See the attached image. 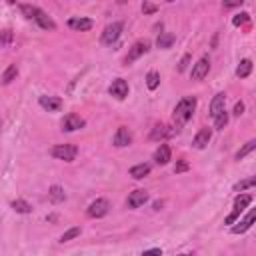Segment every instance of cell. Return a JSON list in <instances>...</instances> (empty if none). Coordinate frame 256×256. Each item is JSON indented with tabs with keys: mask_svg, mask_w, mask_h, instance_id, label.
I'll list each match as a JSON object with an SVG mask.
<instances>
[{
	"mask_svg": "<svg viewBox=\"0 0 256 256\" xmlns=\"http://www.w3.org/2000/svg\"><path fill=\"white\" fill-rule=\"evenodd\" d=\"M196 104H198V100L194 98V96H184V98L174 106L172 116H174L176 126H182L192 118V114H194V110H196Z\"/></svg>",
	"mask_w": 256,
	"mask_h": 256,
	"instance_id": "obj_1",
	"label": "cell"
},
{
	"mask_svg": "<svg viewBox=\"0 0 256 256\" xmlns=\"http://www.w3.org/2000/svg\"><path fill=\"white\" fill-rule=\"evenodd\" d=\"M50 154L56 158V160H64V162H72L78 154V148L74 144H56L52 146Z\"/></svg>",
	"mask_w": 256,
	"mask_h": 256,
	"instance_id": "obj_2",
	"label": "cell"
},
{
	"mask_svg": "<svg viewBox=\"0 0 256 256\" xmlns=\"http://www.w3.org/2000/svg\"><path fill=\"white\" fill-rule=\"evenodd\" d=\"M252 202V194H238L236 198H234V208H232V212L226 216V224H234L236 220H238V216L242 214V210L248 206Z\"/></svg>",
	"mask_w": 256,
	"mask_h": 256,
	"instance_id": "obj_3",
	"label": "cell"
},
{
	"mask_svg": "<svg viewBox=\"0 0 256 256\" xmlns=\"http://www.w3.org/2000/svg\"><path fill=\"white\" fill-rule=\"evenodd\" d=\"M122 28H124V24H122V22H112V24H108V26L104 28V32H102V36H100L102 44L112 46V44L120 38V34H122Z\"/></svg>",
	"mask_w": 256,
	"mask_h": 256,
	"instance_id": "obj_4",
	"label": "cell"
},
{
	"mask_svg": "<svg viewBox=\"0 0 256 256\" xmlns=\"http://www.w3.org/2000/svg\"><path fill=\"white\" fill-rule=\"evenodd\" d=\"M110 212V202L106 200V198H96L90 206H88V210H86V214L90 216V218H102V216H106Z\"/></svg>",
	"mask_w": 256,
	"mask_h": 256,
	"instance_id": "obj_5",
	"label": "cell"
},
{
	"mask_svg": "<svg viewBox=\"0 0 256 256\" xmlns=\"http://www.w3.org/2000/svg\"><path fill=\"white\" fill-rule=\"evenodd\" d=\"M148 50H150V42H148V40H138V42H134V44H132V48H130V50H128V54H126V58H124V62H126V64H132L134 60H138L140 56H144Z\"/></svg>",
	"mask_w": 256,
	"mask_h": 256,
	"instance_id": "obj_6",
	"label": "cell"
},
{
	"mask_svg": "<svg viewBox=\"0 0 256 256\" xmlns=\"http://www.w3.org/2000/svg\"><path fill=\"white\" fill-rule=\"evenodd\" d=\"M84 126H86V120L78 114H66L62 120V130H66V132H76Z\"/></svg>",
	"mask_w": 256,
	"mask_h": 256,
	"instance_id": "obj_7",
	"label": "cell"
},
{
	"mask_svg": "<svg viewBox=\"0 0 256 256\" xmlns=\"http://www.w3.org/2000/svg\"><path fill=\"white\" fill-rule=\"evenodd\" d=\"M148 192L144 190V188H138V190H134V192H130L128 194V198H126V204H128V208H140V206H144L146 202H148Z\"/></svg>",
	"mask_w": 256,
	"mask_h": 256,
	"instance_id": "obj_8",
	"label": "cell"
},
{
	"mask_svg": "<svg viewBox=\"0 0 256 256\" xmlns=\"http://www.w3.org/2000/svg\"><path fill=\"white\" fill-rule=\"evenodd\" d=\"M208 72H210V60H208V56H202L194 66H192L190 76H192V80H202L208 76Z\"/></svg>",
	"mask_w": 256,
	"mask_h": 256,
	"instance_id": "obj_9",
	"label": "cell"
},
{
	"mask_svg": "<svg viewBox=\"0 0 256 256\" xmlns=\"http://www.w3.org/2000/svg\"><path fill=\"white\" fill-rule=\"evenodd\" d=\"M32 20H34L42 30H56V22L38 6H34V14H32Z\"/></svg>",
	"mask_w": 256,
	"mask_h": 256,
	"instance_id": "obj_10",
	"label": "cell"
},
{
	"mask_svg": "<svg viewBox=\"0 0 256 256\" xmlns=\"http://www.w3.org/2000/svg\"><path fill=\"white\" fill-rule=\"evenodd\" d=\"M112 142H114V146H118V148H124V146H128V144H132V132L128 130L126 126H120L118 130H116V134H114V138H112Z\"/></svg>",
	"mask_w": 256,
	"mask_h": 256,
	"instance_id": "obj_11",
	"label": "cell"
},
{
	"mask_svg": "<svg viewBox=\"0 0 256 256\" xmlns=\"http://www.w3.org/2000/svg\"><path fill=\"white\" fill-rule=\"evenodd\" d=\"M224 110H226V94H224V92H218L214 98H212V102H210V116L216 118V116L222 114Z\"/></svg>",
	"mask_w": 256,
	"mask_h": 256,
	"instance_id": "obj_12",
	"label": "cell"
},
{
	"mask_svg": "<svg viewBox=\"0 0 256 256\" xmlns=\"http://www.w3.org/2000/svg\"><path fill=\"white\" fill-rule=\"evenodd\" d=\"M38 104L48 112H58L62 108V98L60 96H40Z\"/></svg>",
	"mask_w": 256,
	"mask_h": 256,
	"instance_id": "obj_13",
	"label": "cell"
},
{
	"mask_svg": "<svg viewBox=\"0 0 256 256\" xmlns=\"http://www.w3.org/2000/svg\"><path fill=\"white\" fill-rule=\"evenodd\" d=\"M110 94L114 96V98H118V100H124L126 96H128V82L124 80V78H116L112 84H110Z\"/></svg>",
	"mask_w": 256,
	"mask_h": 256,
	"instance_id": "obj_14",
	"label": "cell"
},
{
	"mask_svg": "<svg viewBox=\"0 0 256 256\" xmlns=\"http://www.w3.org/2000/svg\"><path fill=\"white\" fill-rule=\"evenodd\" d=\"M172 160V150H170V146L168 144H160L158 148H156V152H154V162L156 164H160V166H164V164H168Z\"/></svg>",
	"mask_w": 256,
	"mask_h": 256,
	"instance_id": "obj_15",
	"label": "cell"
},
{
	"mask_svg": "<svg viewBox=\"0 0 256 256\" xmlns=\"http://www.w3.org/2000/svg\"><path fill=\"white\" fill-rule=\"evenodd\" d=\"M210 138H212V130H210V128H200V130L196 132V136L192 138V146L198 148V150H202V148L208 146Z\"/></svg>",
	"mask_w": 256,
	"mask_h": 256,
	"instance_id": "obj_16",
	"label": "cell"
},
{
	"mask_svg": "<svg viewBox=\"0 0 256 256\" xmlns=\"http://www.w3.org/2000/svg\"><path fill=\"white\" fill-rule=\"evenodd\" d=\"M94 26V22L90 18H82V16H72L68 20V28L76 30V32H88Z\"/></svg>",
	"mask_w": 256,
	"mask_h": 256,
	"instance_id": "obj_17",
	"label": "cell"
},
{
	"mask_svg": "<svg viewBox=\"0 0 256 256\" xmlns=\"http://www.w3.org/2000/svg\"><path fill=\"white\" fill-rule=\"evenodd\" d=\"M254 216H256V212H254V208L244 216V220H240V222H234L236 226H232V234H244L250 226H252V222H254Z\"/></svg>",
	"mask_w": 256,
	"mask_h": 256,
	"instance_id": "obj_18",
	"label": "cell"
},
{
	"mask_svg": "<svg viewBox=\"0 0 256 256\" xmlns=\"http://www.w3.org/2000/svg\"><path fill=\"white\" fill-rule=\"evenodd\" d=\"M174 132H176L174 128L170 130V128H168V126H164V124H156V126L152 128V132H150V140H164V138L172 136Z\"/></svg>",
	"mask_w": 256,
	"mask_h": 256,
	"instance_id": "obj_19",
	"label": "cell"
},
{
	"mask_svg": "<svg viewBox=\"0 0 256 256\" xmlns=\"http://www.w3.org/2000/svg\"><path fill=\"white\" fill-rule=\"evenodd\" d=\"M48 200H50L52 204H60V202L66 200V192H64L62 186H52V188L48 190Z\"/></svg>",
	"mask_w": 256,
	"mask_h": 256,
	"instance_id": "obj_20",
	"label": "cell"
},
{
	"mask_svg": "<svg viewBox=\"0 0 256 256\" xmlns=\"http://www.w3.org/2000/svg\"><path fill=\"white\" fill-rule=\"evenodd\" d=\"M150 170H152L150 164H144V162H142V164H136V166L130 168V176H132L134 180H142V178H146V176L150 174Z\"/></svg>",
	"mask_w": 256,
	"mask_h": 256,
	"instance_id": "obj_21",
	"label": "cell"
},
{
	"mask_svg": "<svg viewBox=\"0 0 256 256\" xmlns=\"http://www.w3.org/2000/svg\"><path fill=\"white\" fill-rule=\"evenodd\" d=\"M174 42H176V36H174V34H170V32H160V36H158V40H156V46H158V48H170Z\"/></svg>",
	"mask_w": 256,
	"mask_h": 256,
	"instance_id": "obj_22",
	"label": "cell"
},
{
	"mask_svg": "<svg viewBox=\"0 0 256 256\" xmlns=\"http://www.w3.org/2000/svg\"><path fill=\"white\" fill-rule=\"evenodd\" d=\"M250 72H252V60H250V58L240 60L238 68H236V76H238V78H248Z\"/></svg>",
	"mask_w": 256,
	"mask_h": 256,
	"instance_id": "obj_23",
	"label": "cell"
},
{
	"mask_svg": "<svg viewBox=\"0 0 256 256\" xmlns=\"http://www.w3.org/2000/svg\"><path fill=\"white\" fill-rule=\"evenodd\" d=\"M12 210L14 212H18V214H30L32 212V206L26 202V200H22V198H16V200H12Z\"/></svg>",
	"mask_w": 256,
	"mask_h": 256,
	"instance_id": "obj_24",
	"label": "cell"
},
{
	"mask_svg": "<svg viewBox=\"0 0 256 256\" xmlns=\"http://www.w3.org/2000/svg\"><path fill=\"white\" fill-rule=\"evenodd\" d=\"M16 76H18V66L16 64H10V66L2 72V78L0 80H2V84H10L12 80H16Z\"/></svg>",
	"mask_w": 256,
	"mask_h": 256,
	"instance_id": "obj_25",
	"label": "cell"
},
{
	"mask_svg": "<svg viewBox=\"0 0 256 256\" xmlns=\"http://www.w3.org/2000/svg\"><path fill=\"white\" fill-rule=\"evenodd\" d=\"M146 86H148V90H156L160 86V74L156 70H150L146 74Z\"/></svg>",
	"mask_w": 256,
	"mask_h": 256,
	"instance_id": "obj_26",
	"label": "cell"
},
{
	"mask_svg": "<svg viewBox=\"0 0 256 256\" xmlns=\"http://www.w3.org/2000/svg\"><path fill=\"white\" fill-rule=\"evenodd\" d=\"M254 148H256V140H248V142H246V144H244V146H242V148L236 152V160H242V158H246V156H248L252 150H254Z\"/></svg>",
	"mask_w": 256,
	"mask_h": 256,
	"instance_id": "obj_27",
	"label": "cell"
},
{
	"mask_svg": "<svg viewBox=\"0 0 256 256\" xmlns=\"http://www.w3.org/2000/svg\"><path fill=\"white\" fill-rule=\"evenodd\" d=\"M80 232H82L80 226H72V228H68L66 232H64V234L60 236V242L64 244V242H68V240H74L76 236H80Z\"/></svg>",
	"mask_w": 256,
	"mask_h": 256,
	"instance_id": "obj_28",
	"label": "cell"
},
{
	"mask_svg": "<svg viewBox=\"0 0 256 256\" xmlns=\"http://www.w3.org/2000/svg\"><path fill=\"white\" fill-rule=\"evenodd\" d=\"M254 184H256V178H254V176H250V178H246V180H240L238 184H234V192H244V190L252 188Z\"/></svg>",
	"mask_w": 256,
	"mask_h": 256,
	"instance_id": "obj_29",
	"label": "cell"
},
{
	"mask_svg": "<svg viewBox=\"0 0 256 256\" xmlns=\"http://www.w3.org/2000/svg\"><path fill=\"white\" fill-rule=\"evenodd\" d=\"M228 120H230V116H228L226 110H224L222 114H218V116L214 118V128H216V130H222V128L228 124Z\"/></svg>",
	"mask_w": 256,
	"mask_h": 256,
	"instance_id": "obj_30",
	"label": "cell"
},
{
	"mask_svg": "<svg viewBox=\"0 0 256 256\" xmlns=\"http://www.w3.org/2000/svg\"><path fill=\"white\" fill-rule=\"evenodd\" d=\"M14 36L10 30H0V48H6L8 44H12Z\"/></svg>",
	"mask_w": 256,
	"mask_h": 256,
	"instance_id": "obj_31",
	"label": "cell"
},
{
	"mask_svg": "<svg viewBox=\"0 0 256 256\" xmlns=\"http://www.w3.org/2000/svg\"><path fill=\"white\" fill-rule=\"evenodd\" d=\"M248 20H250V14H248V12H240V14H236V16L232 18V24H234V26H244Z\"/></svg>",
	"mask_w": 256,
	"mask_h": 256,
	"instance_id": "obj_32",
	"label": "cell"
},
{
	"mask_svg": "<svg viewBox=\"0 0 256 256\" xmlns=\"http://www.w3.org/2000/svg\"><path fill=\"white\" fill-rule=\"evenodd\" d=\"M190 170V164L186 162V160H178V162L174 164V174H182V172H188Z\"/></svg>",
	"mask_w": 256,
	"mask_h": 256,
	"instance_id": "obj_33",
	"label": "cell"
},
{
	"mask_svg": "<svg viewBox=\"0 0 256 256\" xmlns=\"http://www.w3.org/2000/svg\"><path fill=\"white\" fill-rule=\"evenodd\" d=\"M190 58H192L190 54H184V56H182V60H180V64H178V72H184V70L188 68V64H190Z\"/></svg>",
	"mask_w": 256,
	"mask_h": 256,
	"instance_id": "obj_34",
	"label": "cell"
},
{
	"mask_svg": "<svg viewBox=\"0 0 256 256\" xmlns=\"http://www.w3.org/2000/svg\"><path fill=\"white\" fill-rule=\"evenodd\" d=\"M156 10H158L156 4H150V2H144V4H142V12H144V14H154Z\"/></svg>",
	"mask_w": 256,
	"mask_h": 256,
	"instance_id": "obj_35",
	"label": "cell"
},
{
	"mask_svg": "<svg viewBox=\"0 0 256 256\" xmlns=\"http://www.w3.org/2000/svg\"><path fill=\"white\" fill-rule=\"evenodd\" d=\"M142 256H162V250H160V248H150V250L142 252Z\"/></svg>",
	"mask_w": 256,
	"mask_h": 256,
	"instance_id": "obj_36",
	"label": "cell"
},
{
	"mask_svg": "<svg viewBox=\"0 0 256 256\" xmlns=\"http://www.w3.org/2000/svg\"><path fill=\"white\" fill-rule=\"evenodd\" d=\"M244 114V102H236L234 106V116H242Z\"/></svg>",
	"mask_w": 256,
	"mask_h": 256,
	"instance_id": "obj_37",
	"label": "cell"
},
{
	"mask_svg": "<svg viewBox=\"0 0 256 256\" xmlns=\"http://www.w3.org/2000/svg\"><path fill=\"white\" fill-rule=\"evenodd\" d=\"M180 256H194V254H190V252H188V254H180Z\"/></svg>",
	"mask_w": 256,
	"mask_h": 256,
	"instance_id": "obj_38",
	"label": "cell"
}]
</instances>
